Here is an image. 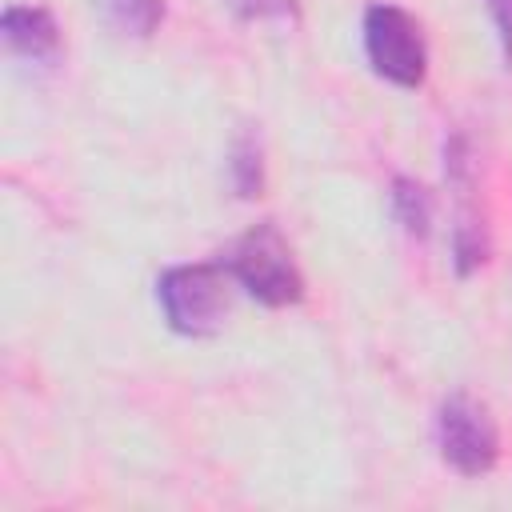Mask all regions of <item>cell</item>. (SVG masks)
Masks as SVG:
<instances>
[{
    "mask_svg": "<svg viewBox=\"0 0 512 512\" xmlns=\"http://www.w3.org/2000/svg\"><path fill=\"white\" fill-rule=\"evenodd\" d=\"M220 264L264 308H288L304 296V276L292 260V248L280 236V228L268 220L252 224L244 236H236Z\"/></svg>",
    "mask_w": 512,
    "mask_h": 512,
    "instance_id": "6da1fadb",
    "label": "cell"
},
{
    "mask_svg": "<svg viewBox=\"0 0 512 512\" xmlns=\"http://www.w3.org/2000/svg\"><path fill=\"white\" fill-rule=\"evenodd\" d=\"M156 300L172 332L212 336L228 316V268L224 264H172L156 280Z\"/></svg>",
    "mask_w": 512,
    "mask_h": 512,
    "instance_id": "7a4b0ae2",
    "label": "cell"
},
{
    "mask_svg": "<svg viewBox=\"0 0 512 512\" xmlns=\"http://www.w3.org/2000/svg\"><path fill=\"white\" fill-rule=\"evenodd\" d=\"M364 56L372 72L396 88H420L428 76V44L420 20L400 4H372L364 12Z\"/></svg>",
    "mask_w": 512,
    "mask_h": 512,
    "instance_id": "3957f363",
    "label": "cell"
},
{
    "mask_svg": "<svg viewBox=\"0 0 512 512\" xmlns=\"http://www.w3.org/2000/svg\"><path fill=\"white\" fill-rule=\"evenodd\" d=\"M436 448L452 472L484 476L500 460V428L476 396L452 392L436 408Z\"/></svg>",
    "mask_w": 512,
    "mask_h": 512,
    "instance_id": "277c9868",
    "label": "cell"
},
{
    "mask_svg": "<svg viewBox=\"0 0 512 512\" xmlns=\"http://www.w3.org/2000/svg\"><path fill=\"white\" fill-rule=\"evenodd\" d=\"M0 36L12 56L32 64H56L60 56V28L48 8L40 4H12L0 16Z\"/></svg>",
    "mask_w": 512,
    "mask_h": 512,
    "instance_id": "5b68a950",
    "label": "cell"
},
{
    "mask_svg": "<svg viewBox=\"0 0 512 512\" xmlns=\"http://www.w3.org/2000/svg\"><path fill=\"white\" fill-rule=\"evenodd\" d=\"M228 180H232V192L240 200H252L260 196L264 188V148H260V132L252 128H240L232 148H228Z\"/></svg>",
    "mask_w": 512,
    "mask_h": 512,
    "instance_id": "8992f818",
    "label": "cell"
},
{
    "mask_svg": "<svg viewBox=\"0 0 512 512\" xmlns=\"http://www.w3.org/2000/svg\"><path fill=\"white\" fill-rule=\"evenodd\" d=\"M388 204H392V216L396 224L412 236V240H424L432 232V192L412 180V176H396L392 188H388Z\"/></svg>",
    "mask_w": 512,
    "mask_h": 512,
    "instance_id": "52a82bcc",
    "label": "cell"
},
{
    "mask_svg": "<svg viewBox=\"0 0 512 512\" xmlns=\"http://www.w3.org/2000/svg\"><path fill=\"white\" fill-rule=\"evenodd\" d=\"M104 24L120 36L148 40L164 24V0H100Z\"/></svg>",
    "mask_w": 512,
    "mask_h": 512,
    "instance_id": "ba28073f",
    "label": "cell"
},
{
    "mask_svg": "<svg viewBox=\"0 0 512 512\" xmlns=\"http://www.w3.org/2000/svg\"><path fill=\"white\" fill-rule=\"evenodd\" d=\"M224 4L248 24H296L300 16L296 0H224Z\"/></svg>",
    "mask_w": 512,
    "mask_h": 512,
    "instance_id": "9c48e42d",
    "label": "cell"
},
{
    "mask_svg": "<svg viewBox=\"0 0 512 512\" xmlns=\"http://www.w3.org/2000/svg\"><path fill=\"white\" fill-rule=\"evenodd\" d=\"M484 8H488V20H492V32H496L504 60L512 64V0H484Z\"/></svg>",
    "mask_w": 512,
    "mask_h": 512,
    "instance_id": "30bf717a",
    "label": "cell"
}]
</instances>
